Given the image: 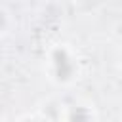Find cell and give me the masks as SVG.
I'll use <instances>...</instances> for the list:
<instances>
[{
	"mask_svg": "<svg viewBox=\"0 0 122 122\" xmlns=\"http://www.w3.org/2000/svg\"><path fill=\"white\" fill-rule=\"evenodd\" d=\"M53 59H55L57 76H59L61 80L69 78V76H71V72H72V65H71V61H69L67 53H65V51H61V50H57V51L53 53Z\"/></svg>",
	"mask_w": 122,
	"mask_h": 122,
	"instance_id": "1",
	"label": "cell"
}]
</instances>
